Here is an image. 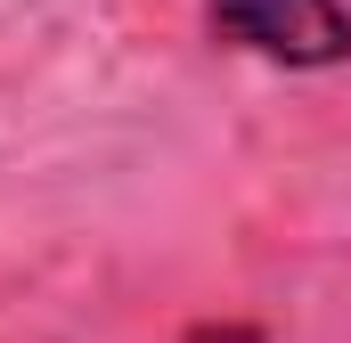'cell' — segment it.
<instances>
[{
	"label": "cell",
	"mask_w": 351,
	"mask_h": 343,
	"mask_svg": "<svg viewBox=\"0 0 351 343\" xmlns=\"http://www.w3.org/2000/svg\"><path fill=\"white\" fill-rule=\"evenodd\" d=\"M213 41L319 74L351 58V8L343 0H213Z\"/></svg>",
	"instance_id": "1"
},
{
	"label": "cell",
	"mask_w": 351,
	"mask_h": 343,
	"mask_svg": "<svg viewBox=\"0 0 351 343\" xmlns=\"http://www.w3.org/2000/svg\"><path fill=\"white\" fill-rule=\"evenodd\" d=\"M180 343H269L262 327H245V319H204V327H188Z\"/></svg>",
	"instance_id": "2"
}]
</instances>
